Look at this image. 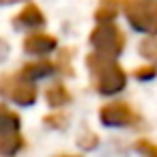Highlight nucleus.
Masks as SVG:
<instances>
[{"label": "nucleus", "instance_id": "nucleus-1", "mask_svg": "<svg viewBox=\"0 0 157 157\" xmlns=\"http://www.w3.org/2000/svg\"><path fill=\"white\" fill-rule=\"evenodd\" d=\"M86 65L90 69V78H93V84L99 95H116L125 88L127 73L116 63V58L93 52L86 56Z\"/></svg>", "mask_w": 157, "mask_h": 157}, {"label": "nucleus", "instance_id": "nucleus-2", "mask_svg": "<svg viewBox=\"0 0 157 157\" xmlns=\"http://www.w3.org/2000/svg\"><path fill=\"white\" fill-rule=\"evenodd\" d=\"M88 41H90V45L95 48L97 54H103V56H110V58L121 56V52L125 50V35L112 22H99L90 30Z\"/></svg>", "mask_w": 157, "mask_h": 157}, {"label": "nucleus", "instance_id": "nucleus-3", "mask_svg": "<svg viewBox=\"0 0 157 157\" xmlns=\"http://www.w3.org/2000/svg\"><path fill=\"white\" fill-rule=\"evenodd\" d=\"M123 9L133 30L157 35V2L155 0H127Z\"/></svg>", "mask_w": 157, "mask_h": 157}, {"label": "nucleus", "instance_id": "nucleus-4", "mask_svg": "<svg viewBox=\"0 0 157 157\" xmlns=\"http://www.w3.org/2000/svg\"><path fill=\"white\" fill-rule=\"evenodd\" d=\"M0 88H2V95L9 101H13L17 105L26 108V105H33L37 101V86H35V82L28 80L22 73H17V75L7 73L2 78V82H0Z\"/></svg>", "mask_w": 157, "mask_h": 157}, {"label": "nucleus", "instance_id": "nucleus-5", "mask_svg": "<svg viewBox=\"0 0 157 157\" xmlns=\"http://www.w3.org/2000/svg\"><path fill=\"white\" fill-rule=\"evenodd\" d=\"M20 123H22V118L5 105L2 108V133H0V153H2V157H15L24 148Z\"/></svg>", "mask_w": 157, "mask_h": 157}, {"label": "nucleus", "instance_id": "nucleus-6", "mask_svg": "<svg viewBox=\"0 0 157 157\" xmlns=\"http://www.w3.org/2000/svg\"><path fill=\"white\" fill-rule=\"evenodd\" d=\"M99 121L105 127H131L140 121V114L125 101H112L99 108Z\"/></svg>", "mask_w": 157, "mask_h": 157}, {"label": "nucleus", "instance_id": "nucleus-7", "mask_svg": "<svg viewBox=\"0 0 157 157\" xmlns=\"http://www.w3.org/2000/svg\"><path fill=\"white\" fill-rule=\"evenodd\" d=\"M58 41L56 37L52 35H43V33H35V35H28L24 39V52L30 54V56H45V54H52L56 50Z\"/></svg>", "mask_w": 157, "mask_h": 157}, {"label": "nucleus", "instance_id": "nucleus-8", "mask_svg": "<svg viewBox=\"0 0 157 157\" xmlns=\"http://www.w3.org/2000/svg\"><path fill=\"white\" fill-rule=\"evenodd\" d=\"M15 28H41L45 24V15L37 5H26L15 17H13Z\"/></svg>", "mask_w": 157, "mask_h": 157}, {"label": "nucleus", "instance_id": "nucleus-9", "mask_svg": "<svg viewBox=\"0 0 157 157\" xmlns=\"http://www.w3.org/2000/svg\"><path fill=\"white\" fill-rule=\"evenodd\" d=\"M56 69H58V65H54V63H50V60H35V63H26L20 73L35 82V80H41V78L54 73Z\"/></svg>", "mask_w": 157, "mask_h": 157}, {"label": "nucleus", "instance_id": "nucleus-10", "mask_svg": "<svg viewBox=\"0 0 157 157\" xmlns=\"http://www.w3.org/2000/svg\"><path fill=\"white\" fill-rule=\"evenodd\" d=\"M45 101H48L50 108L58 110V108H63V105H67L71 101V95H69V90L63 84H54V86H50L45 90Z\"/></svg>", "mask_w": 157, "mask_h": 157}, {"label": "nucleus", "instance_id": "nucleus-11", "mask_svg": "<svg viewBox=\"0 0 157 157\" xmlns=\"http://www.w3.org/2000/svg\"><path fill=\"white\" fill-rule=\"evenodd\" d=\"M118 11H121V0H99L95 20L97 22H114Z\"/></svg>", "mask_w": 157, "mask_h": 157}, {"label": "nucleus", "instance_id": "nucleus-12", "mask_svg": "<svg viewBox=\"0 0 157 157\" xmlns=\"http://www.w3.org/2000/svg\"><path fill=\"white\" fill-rule=\"evenodd\" d=\"M138 50H140V56L157 65V39H142Z\"/></svg>", "mask_w": 157, "mask_h": 157}, {"label": "nucleus", "instance_id": "nucleus-13", "mask_svg": "<svg viewBox=\"0 0 157 157\" xmlns=\"http://www.w3.org/2000/svg\"><path fill=\"white\" fill-rule=\"evenodd\" d=\"M43 123H45L48 127H54V129H65V125L69 123V118H67L63 112H52V114H48V116L43 118Z\"/></svg>", "mask_w": 157, "mask_h": 157}, {"label": "nucleus", "instance_id": "nucleus-14", "mask_svg": "<svg viewBox=\"0 0 157 157\" xmlns=\"http://www.w3.org/2000/svg\"><path fill=\"white\" fill-rule=\"evenodd\" d=\"M133 148H136L138 153H142L144 157H157V144L151 142V140H138V142L133 144Z\"/></svg>", "mask_w": 157, "mask_h": 157}, {"label": "nucleus", "instance_id": "nucleus-15", "mask_svg": "<svg viewBox=\"0 0 157 157\" xmlns=\"http://www.w3.org/2000/svg\"><path fill=\"white\" fill-rule=\"evenodd\" d=\"M58 69L67 75H73V67H71V52L69 50H63L60 52V58H58Z\"/></svg>", "mask_w": 157, "mask_h": 157}, {"label": "nucleus", "instance_id": "nucleus-16", "mask_svg": "<svg viewBox=\"0 0 157 157\" xmlns=\"http://www.w3.org/2000/svg\"><path fill=\"white\" fill-rule=\"evenodd\" d=\"M136 80H153L157 75V65H148V67H138L133 71Z\"/></svg>", "mask_w": 157, "mask_h": 157}, {"label": "nucleus", "instance_id": "nucleus-17", "mask_svg": "<svg viewBox=\"0 0 157 157\" xmlns=\"http://www.w3.org/2000/svg\"><path fill=\"white\" fill-rule=\"evenodd\" d=\"M78 144H80L82 148H95V146H97V136H95V133H88V140H86V136L82 133L80 140H78Z\"/></svg>", "mask_w": 157, "mask_h": 157}, {"label": "nucleus", "instance_id": "nucleus-18", "mask_svg": "<svg viewBox=\"0 0 157 157\" xmlns=\"http://www.w3.org/2000/svg\"><path fill=\"white\" fill-rule=\"evenodd\" d=\"M5 7H9V5H15V2H20V0H0Z\"/></svg>", "mask_w": 157, "mask_h": 157}, {"label": "nucleus", "instance_id": "nucleus-19", "mask_svg": "<svg viewBox=\"0 0 157 157\" xmlns=\"http://www.w3.org/2000/svg\"><path fill=\"white\" fill-rule=\"evenodd\" d=\"M56 157H80V155H56Z\"/></svg>", "mask_w": 157, "mask_h": 157}]
</instances>
